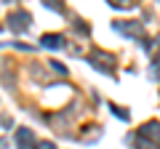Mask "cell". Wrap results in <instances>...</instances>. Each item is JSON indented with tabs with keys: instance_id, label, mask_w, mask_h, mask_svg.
Returning <instances> with one entry per match:
<instances>
[{
	"instance_id": "obj_1",
	"label": "cell",
	"mask_w": 160,
	"mask_h": 149,
	"mask_svg": "<svg viewBox=\"0 0 160 149\" xmlns=\"http://www.w3.org/2000/svg\"><path fill=\"white\" fill-rule=\"evenodd\" d=\"M8 24H11V29H13V32H24V29H27L29 27V13H11V16H8Z\"/></svg>"
},
{
	"instance_id": "obj_2",
	"label": "cell",
	"mask_w": 160,
	"mask_h": 149,
	"mask_svg": "<svg viewBox=\"0 0 160 149\" xmlns=\"http://www.w3.org/2000/svg\"><path fill=\"white\" fill-rule=\"evenodd\" d=\"M16 144H19V149H32V144H35L32 131H27V128L16 131Z\"/></svg>"
},
{
	"instance_id": "obj_3",
	"label": "cell",
	"mask_w": 160,
	"mask_h": 149,
	"mask_svg": "<svg viewBox=\"0 0 160 149\" xmlns=\"http://www.w3.org/2000/svg\"><path fill=\"white\" fill-rule=\"evenodd\" d=\"M40 46H46V48H64V37L62 35H43V37H40Z\"/></svg>"
},
{
	"instance_id": "obj_4",
	"label": "cell",
	"mask_w": 160,
	"mask_h": 149,
	"mask_svg": "<svg viewBox=\"0 0 160 149\" xmlns=\"http://www.w3.org/2000/svg\"><path fill=\"white\" fill-rule=\"evenodd\" d=\"M139 133H142L144 138L158 136V133H160V123H147V125H142V131H139Z\"/></svg>"
},
{
	"instance_id": "obj_5",
	"label": "cell",
	"mask_w": 160,
	"mask_h": 149,
	"mask_svg": "<svg viewBox=\"0 0 160 149\" xmlns=\"http://www.w3.org/2000/svg\"><path fill=\"white\" fill-rule=\"evenodd\" d=\"M109 109H112V115H118V117H123V120H126V112H123V109H120V107H115V104H112V107H109Z\"/></svg>"
},
{
	"instance_id": "obj_6",
	"label": "cell",
	"mask_w": 160,
	"mask_h": 149,
	"mask_svg": "<svg viewBox=\"0 0 160 149\" xmlns=\"http://www.w3.org/2000/svg\"><path fill=\"white\" fill-rule=\"evenodd\" d=\"M51 67L56 69V72H67V67H62V64H59V61H51Z\"/></svg>"
},
{
	"instance_id": "obj_7",
	"label": "cell",
	"mask_w": 160,
	"mask_h": 149,
	"mask_svg": "<svg viewBox=\"0 0 160 149\" xmlns=\"http://www.w3.org/2000/svg\"><path fill=\"white\" fill-rule=\"evenodd\" d=\"M38 149H53V144H51V141H46V144H38Z\"/></svg>"
},
{
	"instance_id": "obj_8",
	"label": "cell",
	"mask_w": 160,
	"mask_h": 149,
	"mask_svg": "<svg viewBox=\"0 0 160 149\" xmlns=\"http://www.w3.org/2000/svg\"><path fill=\"white\" fill-rule=\"evenodd\" d=\"M0 149H6V141H0Z\"/></svg>"
}]
</instances>
